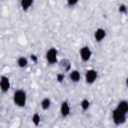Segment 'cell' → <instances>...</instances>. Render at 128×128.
Wrapping results in <instances>:
<instances>
[{"mask_svg":"<svg viewBox=\"0 0 128 128\" xmlns=\"http://www.w3.org/2000/svg\"><path fill=\"white\" fill-rule=\"evenodd\" d=\"M27 101V95L26 92L22 89H18L13 94V102L18 107H24L26 105Z\"/></svg>","mask_w":128,"mask_h":128,"instance_id":"1","label":"cell"},{"mask_svg":"<svg viewBox=\"0 0 128 128\" xmlns=\"http://www.w3.org/2000/svg\"><path fill=\"white\" fill-rule=\"evenodd\" d=\"M112 119L116 125H121V124L125 123V121H126V114H123L122 112L118 111L115 108L112 111Z\"/></svg>","mask_w":128,"mask_h":128,"instance_id":"2","label":"cell"},{"mask_svg":"<svg viewBox=\"0 0 128 128\" xmlns=\"http://www.w3.org/2000/svg\"><path fill=\"white\" fill-rule=\"evenodd\" d=\"M46 60L50 64H55L58 60V52L55 48H50L46 52Z\"/></svg>","mask_w":128,"mask_h":128,"instance_id":"3","label":"cell"},{"mask_svg":"<svg viewBox=\"0 0 128 128\" xmlns=\"http://www.w3.org/2000/svg\"><path fill=\"white\" fill-rule=\"evenodd\" d=\"M98 77V73L94 69H88L85 73V81L88 84H93Z\"/></svg>","mask_w":128,"mask_h":128,"instance_id":"4","label":"cell"},{"mask_svg":"<svg viewBox=\"0 0 128 128\" xmlns=\"http://www.w3.org/2000/svg\"><path fill=\"white\" fill-rule=\"evenodd\" d=\"M79 54H80V58L82 59V61L87 62V61L90 60V58L92 56V51H91V49L88 46H83L80 49Z\"/></svg>","mask_w":128,"mask_h":128,"instance_id":"5","label":"cell"},{"mask_svg":"<svg viewBox=\"0 0 128 128\" xmlns=\"http://www.w3.org/2000/svg\"><path fill=\"white\" fill-rule=\"evenodd\" d=\"M0 89L3 93L8 92V90L10 89V80L7 76H1L0 77Z\"/></svg>","mask_w":128,"mask_h":128,"instance_id":"6","label":"cell"},{"mask_svg":"<svg viewBox=\"0 0 128 128\" xmlns=\"http://www.w3.org/2000/svg\"><path fill=\"white\" fill-rule=\"evenodd\" d=\"M60 113L62 117H67L70 114V105L67 101H63L60 105Z\"/></svg>","mask_w":128,"mask_h":128,"instance_id":"7","label":"cell"},{"mask_svg":"<svg viewBox=\"0 0 128 128\" xmlns=\"http://www.w3.org/2000/svg\"><path fill=\"white\" fill-rule=\"evenodd\" d=\"M106 37V30L103 28H97L94 31V38L97 42H101Z\"/></svg>","mask_w":128,"mask_h":128,"instance_id":"8","label":"cell"},{"mask_svg":"<svg viewBox=\"0 0 128 128\" xmlns=\"http://www.w3.org/2000/svg\"><path fill=\"white\" fill-rule=\"evenodd\" d=\"M116 109L120 112H122L123 114H126L127 115V112H128V102L126 100H122L118 103Z\"/></svg>","mask_w":128,"mask_h":128,"instance_id":"9","label":"cell"},{"mask_svg":"<svg viewBox=\"0 0 128 128\" xmlns=\"http://www.w3.org/2000/svg\"><path fill=\"white\" fill-rule=\"evenodd\" d=\"M69 78L72 82L74 83H77L80 81V78H81V74L78 70H71L70 73H69Z\"/></svg>","mask_w":128,"mask_h":128,"instance_id":"10","label":"cell"},{"mask_svg":"<svg viewBox=\"0 0 128 128\" xmlns=\"http://www.w3.org/2000/svg\"><path fill=\"white\" fill-rule=\"evenodd\" d=\"M33 1L32 0H22L21 2H20V5H21V8L24 10V11H28L30 8H31V6L33 5Z\"/></svg>","mask_w":128,"mask_h":128,"instance_id":"11","label":"cell"},{"mask_svg":"<svg viewBox=\"0 0 128 128\" xmlns=\"http://www.w3.org/2000/svg\"><path fill=\"white\" fill-rule=\"evenodd\" d=\"M40 105H41V108H42L43 110H48V109L51 107V100H50L48 97H45V98L42 99Z\"/></svg>","mask_w":128,"mask_h":128,"instance_id":"12","label":"cell"},{"mask_svg":"<svg viewBox=\"0 0 128 128\" xmlns=\"http://www.w3.org/2000/svg\"><path fill=\"white\" fill-rule=\"evenodd\" d=\"M17 65L20 67V68H24L28 65V59L24 56H20L18 59H17Z\"/></svg>","mask_w":128,"mask_h":128,"instance_id":"13","label":"cell"},{"mask_svg":"<svg viewBox=\"0 0 128 128\" xmlns=\"http://www.w3.org/2000/svg\"><path fill=\"white\" fill-rule=\"evenodd\" d=\"M32 123L37 127V126H39L40 125V122H41V117H40V115L38 114V113H35L33 116H32Z\"/></svg>","mask_w":128,"mask_h":128,"instance_id":"14","label":"cell"},{"mask_svg":"<svg viewBox=\"0 0 128 128\" xmlns=\"http://www.w3.org/2000/svg\"><path fill=\"white\" fill-rule=\"evenodd\" d=\"M80 106H81L82 110L86 111V110H88L89 107H90V101H89L88 99H83V100L81 101V103H80Z\"/></svg>","mask_w":128,"mask_h":128,"instance_id":"15","label":"cell"},{"mask_svg":"<svg viewBox=\"0 0 128 128\" xmlns=\"http://www.w3.org/2000/svg\"><path fill=\"white\" fill-rule=\"evenodd\" d=\"M118 11H119L120 13H126V12H127V7H126V5H125V4L120 5L119 8H118Z\"/></svg>","mask_w":128,"mask_h":128,"instance_id":"16","label":"cell"},{"mask_svg":"<svg viewBox=\"0 0 128 128\" xmlns=\"http://www.w3.org/2000/svg\"><path fill=\"white\" fill-rule=\"evenodd\" d=\"M77 4H78V1L77 0H68L67 1V5L69 7H73V6L77 5Z\"/></svg>","mask_w":128,"mask_h":128,"instance_id":"17","label":"cell"},{"mask_svg":"<svg viewBox=\"0 0 128 128\" xmlns=\"http://www.w3.org/2000/svg\"><path fill=\"white\" fill-rule=\"evenodd\" d=\"M64 73H59V74H57V76H56V79H57V81L58 82H62L63 80H64Z\"/></svg>","mask_w":128,"mask_h":128,"instance_id":"18","label":"cell"},{"mask_svg":"<svg viewBox=\"0 0 128 128\" xmlns=\"http://www.w3.org/2000/svg\"><path fill=\"white\" fill-rule=\"evenodd\" d=\"M30 58H31V60H32V61H34V62H36V61H37V57H36V55H31V56H30Z\"/></svg>","mask_w":128,"mask_h":128,"instance_id":"19","label":"cell"}]
</instances>
